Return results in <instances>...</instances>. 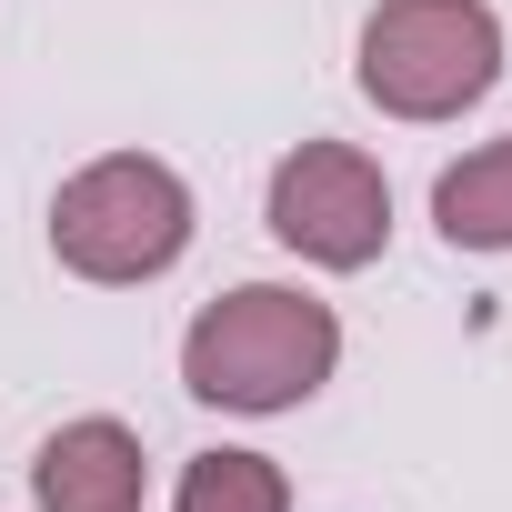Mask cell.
Listing matches in <instances>:
<instances>
[{"mask_svg":"<svg viewBox=\"0 0 512 512\" xmlns=\"http://www.w3.org/2000/svg\"><path fill=\"white\" fill-rule=\"evenodd\" d=\"M332 362H342L332 302L282 292V282H241L181 332V382L221 412H292L332 382Z\"/></svg>","mask_w":512,"mask_h":512,"instance_id":"cell-1","label":"cell"},{"mask_svg":"<svg viewBox=\"0 0 512 512\" xmlns=\"http://www.w3.org/2000/svg\"><path fill=\"white\" fill-rule=\"evenodd\" d=\"M51 251H61V272H81V282H151V272H171L191 251V191H181V171L151 161V151H111V161L71 171L61 201H51Z\"/></svg>","mask_w":512,"mask_h":512,"instance_id":"cell-2","label":"cell"},{"mask_svg":"<svg viewBox=\"0 0 512 512\" xmlns=\"http://www.w3.org/2000/svg\"><path fill=\"white\" fill-rule=\"evenodd\" d=\"M502 81V21L482 0H382L362 21V91L392 121H452Z\"/></svg>","mask_w":512,"mask_h":512,"instance_id":"cell-3","label":"cell"},{"mask_svg":"<svg viewBox=\"0 0 512 512\" xmlns=\"http://www.w3.org/2000/svg\"><path fill=\"white\" fill-rule=\"evenodd\" d=\"M272 241L322 262V272H362L392 241V181L352 141H302L272 171Z\"/></svg>","mask_w":512,"mask_h":512,"instance_id":"cell-4","label":"cell"},{"mask_svg":"<svg viewBox=\"0 0 512 512\" xmlns=\"http://www.w3.org/2000/svg\"><path fill=\"white\" fill-rule=\"evenodd\" d=\"M31 492H41V512H141L151 502V462H141V442L121 422L91 412V422H61L41 442Z\"/></svg>","mask_w":512,"mask_h":512,"instance_id":"cell-5","label":"cell"},{"mask_svg":"<svg viewBox=\"0 0 512 512\" xmlns=\"http://www.w3.org/2000/svg\"><path fill=\"white\" fill-rule=\"evenodd\" d=\"M432 221L452 251H512V131L462 151L442 181H432Z\"/></svg>","mask_w":512,"mask_h":512,"instance_id":"cell-6","label":"cell"},{"mask_svg":"<svg viewBox=\"0 0 512 512\" xmlns=\"http://www.w3.org/2000/svg\"><path fill=\"white\" fill-rule=\"evenodd\" d=\"M171 512H292V482L272 452H201L181 472V502Z\"/></svg>","mask_w":512,"mask_h":512,"instance_id":"cell-7","label":"cell"}]
</instances>
